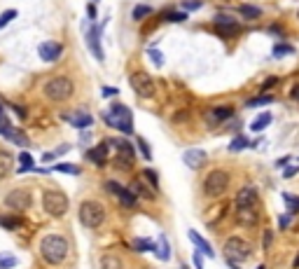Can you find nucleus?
I'll use <instances>...</instances> for the list:
<instances>
[{
    "label": "nucleus",
    "mask_w": 299,
    "mask_h": 269,
    "mask_svg": "<svg viewBox=\"0 0 299 269\" xmlns=\"http://www.w3.org/2000/svg\"><path fill=\"white\" fill-rule=\"evenodd\" d=\"M19 161L24 164V166H21V171H31V169H33V159H31V154H28V153L19 154Z\"/></svg>",
    "instance_id": "40"
},
{
    "label": "nucleus",
    "mask_w": 299,
    "mask_h": 269,
    "mask_svg": "<svg viewBox=\"0 0 299 269\" xmlns=\"http://www.w3.org/2000/svg\"><path fill=\"white\" fill-rule=\"evenodd\" d=\"M77 215H79V223L84 225V227H89V230H96V227H101V225L106 223V208L101 206L98 201H94V199L82 201Z\"/></svg>",
    "instance_id": "4"
},
{
    "label": "nucleus",
    "mask_w": 299,
    "mask_h": 269,
    "mask_svg": "<svg viewBox=\"0 0 299 269\" xmlns=\"http://www.w3.org/2000/svg\"><path fill=\"white\" fill-rule=\"evenodd\" d=\"M44 96L54 103H63V101H68L73 96V91H75V84H73L71 77H66V75H56L52 80L47 82L42 87Z\"/></svg>",
    "instance_id": "2"
},
{
    "label": "nucleus",
    "mask_w": 299,
    "mask_h": 269,
    "mask_svg": "<svg viewBox=\"0 0 299 269\" xmlns=\"http://www.w3.org/2000/svg\"><path fill=\"white\" fill-rule=\"evenodd\" d=\"M290 96H292V99H295V101H299V84H297V87H292Z\"/></svg>",
    "instance_id": "48"
},
{
    "label": "nucleus",
    "mask_w": 299,
    "mask_h": 269,
    "mask_svg": "<svg viewBox=\"0 0 299 269\" xmlns=\"http://www.w3.org/2000/svg\"><path fill=\"white\" fill-rule=\"evenodd\" d=\"M297 19H299V9H297Z\"/></svg>",
    "instance_id": "53"
},
{
    "label": "nucleus",
    "mask_w": 299,
    "mask_h": 269,
    "mask_svg": "<svg viewBox=\"0 0 299 269\" xmlns=\"http://www.w3.org/2000/svg\"><path fill=\"white\" fill-rule=\"evenodd\" d=\"M206 159H208V154L203 153V150H199V148L185 150V154H183V161H185L189 169H201L203 164H206Z\"/></svg>",
    "instance_id": "17"
},
{
    "label": "nucleus",
    "mask_w": 299,
    "mask_h": 269,
    "mask_svg": "<svg viewBox=\"0 0 299 269\" xmlns=\"http://www.w3.org/2000/svg\"><path fill=\"white\" fill-rule=\"evenodd\" d=\"M148 14H152V7H150V5H136L131 12V17L136 19V21H143Z\"/></svg>",
    "instance_id": "28"
},
{
    "label": "nucleus",
    "mask_w": 299,
    "mask_h": 269,
    "mask_svg": "<svg viewBox=\"0 0 299 269\" xmlns=\"http://www.w3.org/2000/svg\"><path fill=\"white\" fill-rule=\"evenodd\" d=\"M12 169H14V157L7 150H0V176H7Z\"/></svg>",
    "instance_id": "24"
},
{
    "label": "nucleus",
    "mask_w": 299,
    "mask_h": 269,
    "mask_svg": "<svg viewBox=\"0 0 299 269\" xmlns=\"http://www.w3.org/2000/svg\"><path fill=\"white\" fill-rule=\"evenodd\" d=\"M5 204L12 211H26L31 206V192L28 190H12L7 197H5Z\"/></svg>",
    "instance_id": "12"
},
{
    "label": "nucleus",
    "mask_w": 299,
    "mask_h": 269,
    "mask_svg": "<svg viewBox=\"0 0 299 269\" xmlns=\"http://www.w3.org/2000/svg\"><path fill=\"white\" fill-rule=\"evenodd\" d=\"M271 239H273L271 230H266V232H264V248H269V243H271Z\"/></svg>",
    "instance_id": "46"
},
{
    "label": "nucleus",
    "mask_w": 299,
    "mask_h": 269,
    "mask_svg": "<svg viewBox=\"0 0 299 269\" xmlns=\"http://www.w3.org/2000/svg\"><path fill=\"white\" fill-rule=\"evenodd\" d=\"M189 239H192V243L196 246V248H199V251L203 253V255H208V258H213V248H211V243L206 241V239H203L201 234H199V232H194V230H189Z\"/></svg>",
    "instance_id": "21"
},
{
    "label": "nucleus",
    "mask_w": 299,
    "mask_h": 269,
    "mask_svg": "<svg viewBox=\"0 0 299 269\" xmlns=\"http://www.w3.org/2000/svg\"><path fill=\"white\" fill-rule=\"evenodd\" d=\"M157 258H159V260H168V258H171V248H168L166 236H159V241H157Z\"/></svg>",
    "instance_id": "26"
},
{
    "label": "nucleus",
    "mask_w": 299,
    "mask_h": 269,
    "mask_svg": "<svg viewBox=\"0 0 299 269\" xmlns=\"http://www.w3.org/2000/svg\"><path fill=\"white\" fill-rule=\"evenodd\" d=\"M288 220H290V215H283V218H281V227H288Z\"/></svg>",
    "instance_id": "50"
},
{
    "label": "nucleus",
    "mask_w": 299,
    "mask_h": 269,
    "mask_svg": "<svg viewBox=\"0 0 299 269\" xmlns=\"http://www.w3.org/2000/svg\"><path fill=\"white\" fill-rule=\"evenodd\" d=\"M17 265V258L12 253H0V269H12Z\"/></svg>",
    "instance_id": "29"
},
{
    "label": "nucleus",
    "mask_w": 299,
    "mask_h": 269,
    "mask_svg": "<svg viewBox=\"0 0 299 269\" xmlns=\"http://www.w3.org/2000/svg\"><path fill=\"white\" fill-rule=\"evenodd\" d=\"M117 87H103V96H106V99H110V96H117Z\"/></svg>",
    "instance_id": "44"
},
{
    "label": "nucleus",
    "mask_w": 299,
    "mask_h": 269,
    "mask_svg": "<svg viewBox=\"0 0 299 269\" xmlns=\"http://www.w3.org/2000/svg\"><path fill=\"white\" fill-rule=\"evenodd\" d=\"M292 52H295L292 45H276L273 47V56H276V59H283V56H288V54H292Z\"/></svg>",
    "instance_id": "34"
},
{
    "label": "nucleus",
    "mask_w": 299,
    "mask_h": 269,
    "mask_svg": "<svg viewBox=\"0 0 299 269\" xmlns=\"http://www.w3.org/2000/svg\"><path fill=\"white\" fill-rule=\"evenodd\" d=\"M229 117H234V108L231 106H213L206 110V122L211 126H218L222 122H227Z\"/></svg>",
    "instance_id": "14"
},
{
    "label": "nucleus",
    "mask_w": 299,
    "mask_h": 269,
    "mask_svg": "<svg viewBox=\"0 0 299 269\" xmlns=\"http://www.w3.org/2000/svg\"><path fill=\"white\" fill-rule=\"evenodd\" d=\"M110 145L117 150V164L122 169H131L133 166V145L129 141H122V138H112Z\"/></svg>",
    "instance_id": "10"
},
{
    "label": "nucleus",
    "mask_w": 299,
    "mask_h": 269,
    "mask_svg": "<svg viewBox=\"0 0 299 269\" xmlns=\"http://www.w3.org/2000/svg\"><path fill=\"white\" fill-rule=\"evenodd\" d=\"M133 192H138L141 197H145V199H152L154 197V192H157V188L152 185V183H145V176H138V178L133 180Z\"/></svg>",
    "instance_id": "19"
},
{
    "label": "nucleus",
    "mask_w": 299,
    "mask_h": 269,
    "mask_svg": "<svg viewBox=\"0 0 299 269\" xmlns=\"http://www.w3.org/2000/svg\"><path fill=\"white\" fill-rule=\"evenodd\" d=\"M87 45H89V49H91V54L96 56L98 61H103L106 59V54H103V45H101V26H98L96 21H91L87 26Z\"/></svg>",
    "instance_id": "11"
},
{
    "label": "nucleus",
    "mask_w": 299,
    "mask_h": 269,
    "mask_svg": "<svg viewBox=\"0 0 299 269\" xmlns=\"http://www.w3.org/2000/svg\"><path fill=\"white\" fill-rule=\"evenodd\" d=\"M98 269H122V260L117 255H112V253H106L98 260Z\"/></svg>",
    "instance_id": "22"
},
{
    "label": "nucleus",
    "mask_w": 299,
    "mask_h": 269,
    "mask_svg": "<svg viewBox=\"0 0 299 269\" xmlns=\"http://www.w3.org/2000/svg\"><path fill=\"white\" fill-rule=\"evenodd\" d=\"M248 138H243V136H236L234 141H231V145H229V150L231 153H238V150H243V148H248Z\"/></svg>",
    "instance_id": "33"
},
{
    "label": "nucleus",
    "mask_w": 299,
    "mask_h": 269,
    "mask_svg": "<svg viewBox=\"0 0 299 269\" xmlns=\"http://www.w3.org/2000/svg\"><path fill=\"white\" fill-rule=\"evenodd\" d=\"M106 190L110 192V194H114V197L119 199V204L126 206V208H133L136 204H138V194H136L133 190H129V188H122V185H119V183H114V180H108Z\"/></svg>",
    "instance_id": "9"
},
{
    "label": "nucleus",
    "mask_w": 299,
    "mask_h": 269,
    "mask_svg": "<svg viewBox=\"0 0 299 269\" xmlns=\"http://www.w3.org/2000/svg\"><path fill=\"white\" fill-rule=\"evenodd\" d=\"M201 255H203V253L199 251V248H196V253H194V255H192L194 267H196V269H203V260H201Z\"/></svg>",
    "instance_id": "42"
},
{
    "label": "nucleus",
    "mask_w": 299,
    "mask_h": 269,
    "mask_svg": "<svg viewBox=\"0 0 299 269\" xmlns=\"http://www.w3.org/2000/svg\"><path fill=\"white\" fill-rule=\"evenodd\" d=\"M257 269H264V267H257Z\"/></svg>",
    "instance_id": "54"
},
{
    "label": "nucleus",
    "mask_w": 299,
    "mask_h": 269,
    "mask_svg": "<svg viewBox=\"0 0 299 269\" xmlns=\"http://www.w3.org/2000/svg\"><path fill=\"white\" fill-rule=\"evenodd\" d=\"M136 145H138V148H141V153H143V157H145V159H152V153H150L148 143H145V141H143V138H138V141H136Z\"/></svg>",
    "instance_id": "41"
},
{
    "label": "nucleus",
    "mask_w": 299,
    "mask_h": 269,
    "mask_svg": "<svg viewBox=\"0 0 299 269\" xmlns=\"http://www.w3.org/2000/svg\"><path fill=\"white\" fill-rule=\"evenodd\" d=\"M108 126H114V129H119L122 134H133V117H131V110L122 103H112L110 110H108L106 115H103Z\"/></svg>",
    "instance_id": "3"
},
{
    "label": "nucleus",
    "mask_w": 299,
    "mask_h": 269,
    "mask_svg": "<svg viewBox=\"0 0 299 269\" xmlns=\"http://www.w3.org/2000/svg\"><path fill=\"white\" fill-rule=\"evenodd\" d=\"M0 225H2V227H7V230H17L19 220H17V223H12V218H0Z\"/></svg>",
    "instance_id": "43"
},
{
    "label": "nucleus",
    "mask_w": 299,
    "mask_h": 269,
    "mask_svg": "<svg viewBox=\"0 0 299 269\" xmlns=\"http://www.w3.org/2000/svg\"><path fill=\"white\" fill-rule=\"evenodd\" d=\"M87 12H89V19H91V21H96V14H98V12H96V5H94V2H91V5L87 7Z\"/></svg>",
    "instance_id": "45"
},
{
    "label": "nucleus",
    "mask_w": 299,
    "mask_h": 269,
    "mask_svg": "<svg viewBox=\"0 0 299 269\" xmlns=\"http://www.w3.org/2000/svg\"><path fill=\"white\" fill-rule=\"evenodd\" d=\"M229 180L231 178H229L227 171H222V169L211 171V173L206 176V180H203V192H206V197H211V199L222 197V194L229 190Z\"/></svg>",
    "instance_id": "5"
},
{
    "label": "nucleus",
    "mask_w": 299,
    "mask_h": 269,
    "mask_svg": "<svg viewBox=\"0 0 299 269\" xmlns=\"http://www.w3.org/2000/svg\"><path fill=\"white\" fill-rule=\"evenodd\" d=\"M52 171H63V173H71V176H79V166H75V164H54Z\"/></svg>",
    "instance_id": "30"
},
{
    "label": "nucleus",
    "mask_w": 299,
    "mask_h": 269,
    "mask_svg": "<svg viewBox=\"0 0 299 269\" xmlns=\"http://www.w3.org/2000/svg\"><path fill=\"white\" fill-rule=\"evenodd\" d=\"M183 269H187V267H183Z\"/></svg>",
    "instance_id": "55"
},
{
    "label": "nucleus",
    "mask_w": 299,
    "mask_h": 269,
    "mask_svg": "<svg viewBox=\"0 0 299 269\" xmlns=\"http://www.w3.org/2000/svg\"><path fill=\"white\" fill-rule=\"evenodd\" d=\"M61 54H63V45L56 42V40H47V42H42L37 47V56L44 63H54L56 59H61Z\"/></svg>",
    "instance_id": "13"
},
{
    "label": "nucleus",
    "mask_w": 299,
    "mask_h": 269,
    "mask_svg": "<svg viewBox=\"0 0 299 269\" xmlns=\"http://www.w3.org/2000/svg\"><path fill=\"white\" fill-rule=\"evenodd\" d=\"M273 84H276V77H269V80H266V82L262 84V89H271Z\"/></svg>",
    "instance_id": "47"
},
{
    "label": "nucleus",
    "mask_w": 299,
    "mask_h": 269,
    "mask_svg": "<svg viewBox=\"0 0 299 269\" xmlns=\"http://www.w3.org/2000/svg\"><path fill=\"white\" fill-rule=\"evenodd\" d=\"M250 251H253V246L243 236H229L224 246H222V253H224L227 262H246L250 258Z\"/></svg>",
    "instance_id": "6"
},
{
    "label": "nucleus",
    "mask_w": 299,
    "mask_h": 269,
    "mask_svg": "<svg viewBox=\"0 0 299 269\" xmlns=\"http://www.w3.org/2000/svg\"><path fill=\"white\" fill-rule=\"evenodd\" d=\"M273 103V96L269 94H264V96H255V99H250L246 103V108H260V106H271Z\"/></svg>",
    "instance_id": "27"
},
{
    "label": "nucleus",
    "mask_w": 299,
    "mask_h": 269,
    "mask_svg": "<svg viewBox=\"0 0 299 269\" xmlns=\"http://www.w3.org/2000/svg\"><path fill=\"white\" fill-rule=\"evenodd\" d=\"M129 84L131 89L141 96V99H150L154 94V80L150 77V73H143V71H136L129 75Z\"/></svg>",
    "instance_id": "8"
},
{
    "label": "nucleus",
    "mask_w": 299,
    "mask_h": 269,
    "mask_svg": "<svg viewBox=\"0 0 299 269\" xmlns=\"http://www.w3.org/2000/svg\"><path fill=\"white\" fill-rule=\"evenodd\" d=\"M213 24L218 26L220 36H236L238 31H241L238 21L234 17H229V14H215V17H213Z\"/></svg>",
    "instance_id": "15"
},
{
    "label": "nucleus",
    "mask_w": 299,
    "mask_h": 269,
    "mask_svg": "<svg viewBox=\"0 0 299 269\" xmlns=\"http://www.w3.org/2000/svg\"><path fill=\"white\" fill-rule=\"evenodd\" d=\"M148 56H150V61L154 63L157 68H161V66H164V54L159 52L157 47H152V49H148Z\"/></svg>",
    "instance_id": "31"
},
{
    "label": "nucleus",
    "mask_w": 299,
    "mask_h": 269,
    "mask_svg": "<svg viewBox=\"0 0 299 269\" xmlns=\"http://www.w3.org/2000/svg\"><path fill=\"white\" fill-rule=\"evenodd\" d=\"M269 33H281V26H269Z\"/></svg>",
    "instance_id": "51"
},
{
    "label": "nucleus",
    "mask_w": 299,
    "mask_h": 269,
    "mask_svg": "<svg viewBox=\"0 0 299 269\" xmlns=\"http://www.w3.org/2000/svg\"><path fill=\"white\" fill-rule=\"evenodd\" d=\"M238 14H243V19H250V21H257V19H262V7H257V5H241L238 7Z\"/></svg>",
    "instance_id": "23"
},
{
    "label": "nucleus",
    "mask_w": 299,
    "mask_h": 269,
    "mask_svg": "<svg viewBox=\"0 0 299 269\" xmlns=\"http://www.w3.org/2000/svg\"><path fill=\"white\" fill-rule=\"evenodd\" d=\"M257 206V190L253 185H246V188L238 190L236 194V211H243V208H255Z\"/></svg>",
    "instance_id": "16"
},
{
    "label": "nucleus",
    "mask_w": 299,
    "mask_h": 269,
    "mask_svg": "<svg viewBox=\"0 0 299 269\" xmlns=\"http://www.w3.org/2000/svg\"><path fill=\"white\" fill-rule=\"evenodd\" d=\"M19 12L17 9H7V12H2V17H0V28H5L9 24V21H12V19L17 17Z\"/></svg>",
    "instance_id": "37"
},
{
    "label": "nucleus",
    "mask_w": 299,
    "mask_h": 269,
    "mask_svg": "<svg viewBox=\"0 0 299 269\" xmlns=\"http://www.w3.org/2000/svg\"><path fill=\"white\" fill-rule=\"evenodd\" d=\"M40 255L47 265H61L68 255V241L61 234H47L40 243Z\"/></svg>",
    "instance_id": "1"
},
{
    "label": "nucleus",
    "mask_w": 299,
    "mask_h": 269,
    "mask_svg": "<svg viewBox=\"0 0 299 269\" xmlns=\"http://www.w3.org/2000/svg\"><path fill=\"white\" fill-rule=\"evenodd\" d=\"M66 119L71 122L75 129H87V126L94 124V117L89 113H75V115H66Z\"/></svg>",
    "instance_id": "20"
},
{
    "label": "nucleus",
    "mask_w": 299,
    "mask_h": 269,
    "mask_svg": "<svg viewBox=\"0 0 299 269\" xmlns=\"http://www.w3.org/2000/svg\"><path fill=\"white\" fill-rule=\"evenodd\" d=\"M283 199H285V204H288V208H290V213L299 211V197H292V194H283Z\"/></svg>",
    "instance_id": "38"
},
{
    "label": "nucleus",
    "mask_w": 299,
    "mask_h": 269,
    "mask_svg": "<svg viewBox=\"0 0 299 269\" xmlns=\"http://www.w3.org/2000/svg\"><path fill=\"white\" fill-rule=\"evenodd\" d=\"M269 124H271V113H262V115H260L255 122L250 124V129H253V131H264Z\"/></svg>",
    "instance_id": "25"
},
{
    "label": "nucleus",
    "mask_w": 299,
    "mask_h": 269,
    "mask_svg": "<svg viewBox=\"0 0 299 269\" xmlns=\"http://www.w3.org/2000/svg\"><path fill=\"white\" fill-rule=\"evenodd\" d=\"M201 0H183V9L185 12H194V9H201Z\"/></svg>",
    "instance_id": "39"
},
{
    "label": "nucleus",
    "mask_w": 299,
    "mask_h": 269,
    "mask_svg": "<svg viewBox=\"0 0 299 269\" xmlns=\"http://www.w3.org/2000/svg\"><path fill=\"white\" fill-rule=\"evenodd\" d=\"M187 17H189V14H187L185 9H183V12H164V21H187Z\"/></svg>",
    "instance_id": "32"
},
{
    "label": "nucleus",
    "mask_w": 299,
    "mask_h": 269,
    "mask_svg": "<svg viewBox=\"0 0 299 269\" xmlns=\"http://www.w3.org/2000/svg\"><path fill=\"white\" fill-rule=\"evenodd\" d=\"M295 265H299V258H297V262H295Z\"/></svg>",
    "instance_id": "52"
},
{
    "label": "nucleus",
    "mask_w": 299,
    "mask_h": 269,
    "mask_svg": "<svg viewBox=\"0 0 299 269\" xmlns=\"http://www.w3.org/2000/svg\"><path fill=\"white\" fill-rule=\"evenodd\" d=\"M131 246L136 248V251H152V248H154V243L150 241V239H136Z\"/></svg>",
    "instance_id": "35"
},
{
    "label": "nucleus",
    "mask_w": 299,
    "mask_h": 269,
    "mask_svg": "<svg viewBox=\"0 0 299 269\" xmlns=\"http://www.w3.org/2000/svg\"><path fill=\"white\" fill-rule=\"evenodd\" d=\"M295 173H297V169H285V171H283V176H285V178H290V176H295Z\"/></svg>",
    "instance_id": "49"
},
{
    "label": "nucleus",
    "mask_w": 299,
    "mask_h": 269,
    "mask_svg": "<svg viewBox=\"0 0 299 269\" xmlns=\"http://www.w3.org/2000/svg\"><path fill=\"white\" fill-rule=\"evenodd\" d=\"M68 150H71V145H61V148H59V150H54V153H47L42 157L44 161H49V159H56V157H61V154H66L68 153Z\"/></svg>",
    "instance_id": "36"
},
{
    "label": "nucleus",
    "mask_w": 299,
    "mask_h": 269,
    "mask_svg": "<svg viewBox=\"0 0 299 269\" xmlns=\"http://www.w3.org/2000/svg\"><path fill=\"white\" fill-rule=\"evenodd\" d=\"M42 208L47 215L61 218V215H66V211H68V199H66V194L56 192V190H47L42 194Z\"/></svg>",
    "instance_id": "7"
},
{
    "label": "nucleus",
    "mask_w": 299,
    "mask_h": 269,
    "mask_svg": "<svg viewBox=\"0 0 299 269\" xmlns=\"http://www.w3.org/2000/svg\"><path fill=\"white\" fill-rule=\"evenodd\" d=\"M108 148H110V141H103V143H98L94 150H89L87 157L96 166H106V161H108Z\"/></svg>",
    "instance_id": "18"
}]
</instances>
